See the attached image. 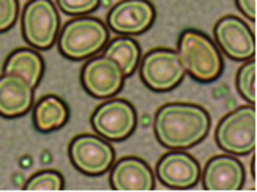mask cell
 <instances>
[{
    "label": "cell",
    "mask_w": 257,
    "mask_h": 192,
    "mask_svg": "<svg viewBox=\"0 0 257 192\" xmlns=\"http://www.w3.org/2000/svg\"><path fill=\"white\" fill-rule=\"evenodd\" d=\"M25 190H62L65 189V179L60 171L42 169L34 173L25 184Z\"/></svg>",
    "instance_id": "20"
},
{
    "label": "cell",
    "mask_w": 257,
    "mask_h": 192,
    "mask_svg": "<svg viewBox=\"0 0 257 192\" xmlns=\"http://www.w3.org/2000/svg\"><path fill=\"white\" fill-rule=\"evenodd\" d=\"M20 13L18 0H0V33H5L17 23Z\"/></svg>",
    "instance_id": "22"
},
{
    "label": "cell",
    "mask_w": 257,
    "mask_h": 192,
    "mask_svg": "<svg viewBox=\"0 0 257 192\" xmlns=\"http://www.w3.org/2000/svg\"><path fill=\"white\" fill-rule=\"evenodd\" d=\"M138 66L143 83L156 92H168L175 89L186 75L178 52L165 47L148 52L141 57Z\"/></svg>",
    "instance_id": "6"
},
{
    "label": "cell",
    "mask_w": 257,
    "mask_h": 192,
    "mask_svg": "<svg viewBox=\"0 0 257 192\" xmlns=\"http://www.w3.org/2000/svg\"><path fill=\"white\" fill-rule=\"evenodd\" d=\"M210 131V115L196 103L172 102L162 105L154 118L157 141L167 149L185 150L199 144Z\"/></svg>",
    "instance_id": "1"
},
{
    "label": "cell",
    "mask_w": 257,
    "mask_h": 192,
    "mask_svg": "<svg viewBox=\"0 0 257 192\" xmlns=\"http://www.w3.org/2000/svg\"><path fill=\"white\" fill-rule=\"evenodd\" d=\"M4 73H15L36 87L44 75V58L38 50L21 47L13 50L4 63Z\"/></svg>",
    "instance_id": "17"
},
{
    "label": "cell",
    "mask_w": 257,
    "mask_h": 192,
    "mask_svg": "<svg viewBox=\"0 0 257 192\" xmlns=\"http://www.w3.org/2000/svg\"><path fill=\"white\" fill-rule=\"evenodd\" d=\"M214 36L217 47L223 54L236 62L251 60L255 55V38L252 29L247 26L244 20L234 15H226L220 18L214 28Z\"/></svg>",
    "instance_id": "10"
},
{
    "label": "cell",
    "mask_w": 257,
    "mask_h": 192,
    "mask_svg": "<svg viewBox=\"0 0 257 192\" xmlns=\"http://www.w3.org/2000/svg\"><path fill=\"white\" fill-rule=\"evenodd\" d=\"M156 7L151 0H121L110 9L107 28L121 36L143 34L154 25Z\"/></svg>",
    "instance_id": "11"
},
{
    "label": "cell",
    "mask_w": 257,
    "mask_h": 192,
    "mask_svg": "<svg viewBox=\"0 0 257 192\" xmlns=\"http://www.w3.org/2000/svg\"><path fill=\"white\" fill-rule=\"evenodd\" d=\"M255 60H246V63L241 66L236 73V89L239 95L251 105H255Z\"/></svg>",
    "instance_id": "19"
},
{
    "label": "cell",
    "mask_w": 257,
    "mask_h": 192,
    "mask_svg": "<svg viewBox=\"0 0 257 192\" xmlns=\"http://www.w3.org/2000/svg\"><path fill=\"white\" fill-rule=\"evenodd\" d=\"M79 79L89 95L95 99H108L121 91L124 75L118 63L110 57L92 55L81 68Z\"/></svg>",
    "instance_id": "9"
},
{
    "label": "cell",
    "mask_w": 257,
    "mask_h": 192,
    "mask_svg": "<svg viewBox=\"0 0 257 192\" xmlns=\"http://www.w3.org/2000/svg\"><path fill=\"white\" fill-rule=\"evenodd\" d=\"M157 179L170 189H191L201 178V165L185 150H170L157 161Z\"/></svg>",
    "instance_id": "12"
},
{
    "label": "cell",
    "mask_w": 257,
    "mask_h": 192,
    "mask_svg": "<svg viewBox=\"0 0 257 192\" xmlns=\"http://www.w3.org/2000/svg\"><path fill=\"white\" fill-rule=\"evenodd\" d=\"M138 115L133 103L124 99H110L94 110L91 124L95 134L107 141H124L133 134Z\"/></svg>",
    "instance_id": "7"
},
{
    "label": "cell",
    "mask_w": 257,
    "mask_h": 192,
    "mask_svg": "<svg viewBox=\"0 0 257 192\" xmlns=\"http://www.w3.org/2000/svg\"><path fill=\"white\" fill-rule=\"evenodd\" d=\"M68 157L83 174L100 176L113 165L115 149L99 134H78L68 145Z\"/></svg>",
    "instance_id": "8"
},
{
    "label": "cell",
    "mask_w": 257,
    "mask_h": 192,
    "mask_svg": "<svg viewBox=\"0 0 257 192\" xmlns=\"http://www.w3.org/2000/svg\"><path fill=\"white\" fill-rule=\"evenodd\" d=\"M70 118V108L67 102L58 95H44L33 110L34 126L41 132H52L65 126Z\"/></svg>",
    "instance_id": "16"
},
{
    "label": "cell",
    "mask_w": 257,
    "mask_h": 192,
    "mask_svg": "<svg viewBox=\"0 0 257 192\" xmlns=\"http://www.w3.org/2000/svg\"><path fill=\"white\" fill-rule=\"evenodd\" d=\"M215 142L231 155H247L255 149V108L244 105L220 120L215 129Z\"/></svg>",
    "instance_id": "4"
},
{
    "label": "cell",
    "mask_w": 257,
    "mask_h": 192,
    "mask_svg": "<svg viewBox=\"0 0 257 192\" xmlns=\"http://www.w3.org/2000/svg\"><path fill=\"white\" fill-rule=\"evenodd\" d=\"M110 187L115 190H152L156 174L148 161L139 157H123L110 166Z\"/></svg>",
    "instance_id": "14"
},
{
    "label": "cell",
    "mask_w": 257,
    "mask_h": 192,
    "mask_svg": "<svg viewBox=\"0 0 257 192\" xmlns=\"http://www.w3.org/2000/svg\"><path fill=\"white\" fill-rule=\"evenodd\" d=\"M60 17L52 0H29L21 13V31L31 47L47 50L55 44Z\"/></svg>",
    "instance_id": "5"
},
{
    "label": "cell",
    "mask_w": 257,
    "mask_h": 192,
    "mask_svg": "<svg viewBox=\"0 0 257 192\" xmlns=\"http://www.w3.org/2000/svg\"><path fill=\"white\" fill-rule=\"evenodd\" d=\"M100 0H57V7L65 15L71 17H81V15H89L91 12L97 10Z\"/></svg>",
    "instance_id": "21"
},
{
    "label": "cell",
    "mask_w": 257,
    "mask_h": 192,
    "mask_svg": "<svg viewBox=\"0 0 257 192\" xmlns=\"http://www.w3.org/2000/svg\"><path fill=\"white\" fill-rule=\"evenodd\" d=\"M234 4L247 20L255 21V0H234Z\"/></svg>",
    "instance_id": "23"
},
{
    "label": "cell",
    "mask_w": 257,
    "mask_h": 192,
    "mask_svg": "<svg viewBox=\"0 0 257 192\" xmlns=\"http://www.w3.org/2000/svg\"><path fill=\"white\" fill-rule=\"evenodd\" d=\"M104 55L118 63L124 78H128L136 71L139 60H141V47H139V42L133 38L121 36V38H116L108 44L104 50Z\"/></svg>",
    "instance_id": "18"
},
{
    "label": "cell",
    "mask_w": 257,
    "mask_h": 192,
    "mask_svg": "<svg viewBox=\"0 0 257 192\" xmlns=\"http://www.w3.org/2000/svg\"><path fill=\"white\" fill-rule=\"evenodd\" d=\"M178 57L188 75L199 83H212L223 71L217 44L197 29H185L178 38Z\"/></svg>",
    "instance_id": "2"
},
{
    "label": "cell",
    "mask_w": 257,
    "mask_h": 192,
    "mask_svg": "<svg viewBox=\"0 0 257 192\" xmlns=\"http://www.w3.org/2000/svg\"><path fill=\"white\" fill-rule=\"evenodd\" d=\"M251 176H252V179L255 178V169H254V157H252V161H251Z\"/></svg>",
    "instance_id": "24"
},
{
    "label": "cell",
    "mask_w": 257,
    "mask_h": 192,
    "mask_svg": "<svg viewBox=\"0 0 257 192\" xmlns=\"http://www.w3.org/2000/svg\"><path fill=\"white\" fill-rule=\"evenodd\" d=\"M34 103V87L15 73L0 76V115L18 118L28 113Z\"/></svg>",
    "instance_id": "15"
},
{
    "label": "cell",
    "mask_w": 257,
    "mask_h": 192,
    "mask_svg": "<svg viewBox=\"0 0 257 192\" xmlns=\"http://www.w3.org/2000/svg\"><path fill=\"white\" fill-rule=\"evenodd\" d=\"M108 28L99 18L81 15L70 20L58 34V50L70 60H84L107 46Z\"/></svg>",
    "instance_id": "3"
},
{
    "label": "cell",
    "mask_w": 257,
    "mask_h": 192,
    "mask_svg": "<svg viewBox=\"0 0 257 192\" xmlns=\"http://www.w3.org/2000/svg\"><path fill=\"white\" fill-rule=\"evenodd\" d=\"M201 176L205 190H239L246 181L244 166L233 155L212 157Z\"/></svg>",
    "instance_id": "13"
}]
</instances>
